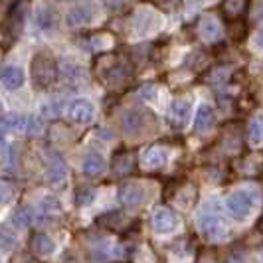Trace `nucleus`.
<instances>
[{"label": "nucleus", "instance_id": "4", "mask_svg": "<svg viewBox=\"0 0 263 263\" xmlns=\"http://www.w3.org/2000/svg\"><path fill=\"white\" fill-rule=\"evenodd\" d=\"M26 14H28V0H16L12 6H10V10L6 12V18L2 22V36H4V42L8 46L20 38L22 28H24V20H26Z\"/></svg>", "mask_w": 263, "mask_h": 263}, {"label": "nucleus", "instance_id": "7", "mask_svg": "<svg viewBox=\"0 0 263 263\" xmlns=\"http://www.w3.org/2000/svg\"><path fill=\"white\" fill-rule=\"evenodd\" d=\"M67 176V166L64 162V158L60 153L55 151H48L46 153V180L48 184L52 186H60L64 184Z\"/></svg>", "mask_w": 263, "mask_h": 263}, {"label": "nucleus", "instance_id": "14", "mask_svg": "<svg viewBox=\"0 0 263 263\" xmlns=\"http://www.w3.org/2000/svg\"><path fill=\"white\" fill-rule=\"evenodd\" d=\"M190 111H192L190 101H186V99H174L171 105L172 123L176 127H184L186 123H188V119H190Z\"/></svg>", "mask_w": 263, "mask_h": 263}, {"label": "nucleus", "instance_id": "33", "mask_svg": "<svg viewBox=\"0 0 263 263\" xmlns=\"http://www.w3.org/2000/svg\"><path fill=\"white\" fill-rule=\"evenodd\" d=\"M6 127L0 123V155H4L6 153Z\"/></svg>", "mask_w": 263, "mask_h": 263}, {"label": "nucleus", "instance_id": "26", "mask_svg": "<svg viewBox=\"0 0 263 263\" xmlns=\"http://www.w3.org/2000/svg\"><path fill=\"white\" fill-rule=\"evenodd\" d=\"M40 212H42V216H55V214L62 212V206H60L58 198L46 196L40 202Z\"/></svg>", "mask_w": 263, "mask_h": 263}, {"label": "nucleus", "instance_id": "11", "mask_svg": "<svg viewBox=\"0 0 263 263\" xmlns=\"http://www.w3.org/2000/svg\"><path fill=\"white\" fill-rule=\"evenodd\" d=\"M30 250L38 257H50L55 253V241L46 234H34L30 237Z\"/></svg>", "mask_w": 263, "mask_h": 263}, {"label": "nucleus", "instance_id": "21", "mask_svg": "<svg viewBox=\"0 0 263 263\" xmlns=\"http://www.w3.org/2000/svg\"><path fill=\"white\" fill-rule=\"evenodd\" d=\"M0 123L6 127V131H26L28 117L26 115H18V113H6L0 119Z\"/></svg>", "mask_w": 263, "mask_h": 263}, {"label": "nucleus", "instance_id": "15", "mask_svg": "<svg viewBox=\"0 0 263 263\" xmlns=\"http://www.w3.org/2000/svg\"><path fill=\"white\" fill-rule=\"evenodd\" d=\"M248 2H250V0H224V4H222V14L228 18V22L241 20L243 14L248 12Z\"/></svg>", "mask_w": 263, "mask_h": 263}, {"label": "nucleus", "instance_id": "1", "mask_svg": "<svg viewBox=\"0 0 263 263\" xmlns=\"http://www.w3.org/2000/svg\"><path fill=\"white\" fill-rule=\"evenodd\" d=\"M196 224L200 234L206 237L208 241H218L226 236V220L224 214H222V208H220V202L218 200H208L200 212H198Z\"/></svg>", "mask_w": 263, "mask_h": 263}, {"label": "nucleus", "instance_id": "28", "mask_svg": "<svg viewBox=\"0 0 263 263\" xmlns=\"http://www.w3.org/2000/svg\"><path fill=\"white\" fill-rule=\"evenodd\" d=\"M14 246H16V234L6 228H0V251H12Z\"/></svg>", "mask_w": 263, "mask_h": 263}, {"label": "nucleus", "instance_id": "6", "mask_svg": "<svg viewBox=\"0 0 263 263\" xmlns=\"http://www.w3.org/2000/svg\"><path fill=\"white\" fill-rule=\"evenodd\" d=\"M151 224H153V230L157 232L158 236H168V234L178 230L180 222H178V216L171 208L158 206V208H155L153 216H151Z\"/></svg>", "mask_w": 263, "mask_h": 263}, {"label": "nucleus", "instance_id": "17", "mask_svg": "<svg viewBox=\"0 0 263 263\" xmlns=\"http://www.w3.org/2000/svg\"><path fill=\"white\" fill-rule=\"evenodd\" d=\"M81 171L89 176H97L105 171V158L99 153H87L81 160Z\"/></svg>", "mask_w": 263, "mask_h": 263}, {"label": "nucleus", "instance_id": "29", "mask_svg": "<svg viewBox=\"0 0 263 263\" xmlns=\"http://www.w3.org/2000/svg\"><path fill=\"white\" fill-rule=\"evenodd\" d=\"M26 133L30 137H40V135L44 133V121L40 117H28Z\"/></svg>", "mask_w": 263, "mask_h": 263}, {"label": "nucleus", "instance_id": "32", "mask_svg": "<svg viewBox=\"0 0 263 263\" xmlns=\"http://www.w3.org/2000/svg\"><path fill=\"white\" fill-rule=\"evenodd\" d=\"M44 113L50 115V117H58L62 111H60V105H58V103H48V105L44 107Z\"/></svg>", "mask_w": 263, "mask_h": 263}, {"label": "nucleus", "instance_id": "8", "mask_svg": "<svg viewBox=\"0 0 263 263\" xmlns=\"http://www.w3.org/2000/svg\"><path fill=\"white\" fill-rule=\"evenodd\" d=\"M146 200V188L141 182H125L119 188V202L127 208H137Z\"/></svg>", "mask_w": 263, "mask_h": 263}, {"label": "nucleus", "instance_id": "5", "mask_svg": "<svg viewBox=\"0 0 263 263\" xmlns=\"http://www.w3.org/2000/svg\"><path fill=\"white\" fill-rule=\"evenodd\" d=\"M121 125H123V133L127 137H143L145 133H148V129H153L157 125L155 115L146 109H129L125 111V115L121 119Z\"/></svg>", "mask_w": 263, "mask_h": 263}, {"label": "nucleus", "instance_id": "16", "mask_svg": "<svg viewBox=\"0 0 263 263\" xmlns=\"http://www.w3.org/2000/svg\"><path fill=\"white\" fill-rule=\"evenodd\" d=\"M93 20V12L89 6H78L73 10H69L66 16V24L69 28H78V26H85Z\"/></svg>", "mask_w": 263, "mask_h": 263}, {"label": "nucleus", "instance_id": "19", "mask_svg": "<svg viewBox=\"0 0 263 263\" xmlns=\"http://www.w3.org/2000/svg\"><path fill=\"white\" fill-rule=\"evenodd\" d=\"M200 36L206 40V42H216L220 38V24L218 20H214L212 16H206L200 20Z\"/></svg>", "mask_w": 263, "mask_h": 263}, {"label": "nucleus", "instance_id": "27", "mask_svg": "<svg viewBox=\"0 0 263 263\" xmlns=\"http://www.w3.org/2000/svg\"><path fill=\"white\" fill-rule=\"evenodd\" d=\"M93 200H95V192L89 186H79L78 190H76V204H78L79 208L89 206Z\"/></svg>", "mask_w": 263, "mask_h": 263}, {"label": "nucleus", "instance_id": "3", "mask_svg": "<svg viewBox=\"0 0 263 263\" xmlns=\"http://www.w3.org/2000/svg\"><path fill=\"white\" fill-rule=\"evenodd\" d=\"M58 79V64L53 60L52 53L38 52L32 58V81L34 87L46 89Z\"/></svg>", "mask_w": 263, "mask_h": 263}, {"label": "nucleus", "instance_id": "25", "mask_svg": "<svg viewBox=\"0 0 263 263\" xmlns=\"http://www.w3.org/2000/svg\"><path fill=\"white\" fill-rule=\"evenodd\" d=\"M250 143L251 145H261L263 143V117L257 115V117L251 119L250 123Z\"/></svg>", "mask_w": 263, "mask_h": 263}, {"label": "nucleus", "instance_id": "13", "mask_svg": "<svg viewBox=\"0 0 263 263\" xmlns=\"http://www.w3.org/2000/svg\"><path fill=\"white\" fill-rule=\"evenodd\" d=\"M157 28H158L157 14H153L151 10H141V12H137V18H135V30H137V34L146 36V34H151V32L157 30Z\"/></svg>", "mask_w": 263, "mask_h": 263}, {"label": "nucleus", "instance_id": "10", "mask_svg": "<svg viewBox=\"0 0 263 263\" xmlns=\"http://www.w3.org/2000/svg\"><path fill=\"white\" fill-rule=\"evenodd\" d=\"M0 85L8 91L20 89L24 85V71L18 66H6L0 69Z\"/></svg>", "mask_w": 263, "mask_h": 263}, {"label": "nucleus", "instance_id": "36", "mask_svg": "<svg viewBox=\"0 0 263 263\" xmlns=\"http://www.w3.org/2000/svg\"><path fill=\"white\" fill-rule=\"evenodd\" d=\"M28 263H32V261H28Z\"/></svg>", "mask_w": 263, "mask_h": 263}, {"label": "nucleus", "instance_id": "12", "mask_svg": "<svg viewBox=\"0 0 263 263\" xmlns=\"http://www.w3.org/2000/svg\"><path fill=\"white\" fill-rule=\"evenodd\" d=\"M166 160H168V148L160 145L146 148L145 155H143V164L146 168H160L166 164Z\"/></svg>", "mask_w": 263, "mask_h": 263}, {"label": "nucleus", "instance_id": "2", "mask_svg": "<svg viewBox=\"0 0 263 263\" xmlns=\"http://www.w3.org/2000/svg\"><path fill=\"white\" fill-rule=\"evenodd\" d=\"M257 204V194L251 188H239L234 190L226 198V210L236 220V222H246L251 216V212Z\"/></svg>", "mask_w": 263, "mask_h": 263}, {"label": "nucleus", "instance_id": "22", "mask_svg": "<svg viewBox=\"0 0 263 263\" xmlns=\"http://www.w3.org/2000/svg\"><path fill=\"white\" fill-rule=\"evenodd\" d=\"M32 216L34 214H30V208H26V206L16 208L12 212V216H10V224L16 230H24V228H28V226L32 224Z\"/></svg>", "mask_w": 263, "mask_h": 263}, {"label": "nucleus", "instance_id": "35", "mask_svg": "<svg viewBox=\"0 0 263 263\" xmlns=\"http://www.w3.org/2000/svg\"><path fill=\"white\" fill-rule=\"evenodd\" d=\"M261 261H263V251H261Z\"/></svg>", "mask_w": 263, "mask_h": 263}, {"label": "nucleus", "instance_id": "37", "mask_svg": "<svg viewBox=\"0 0 263 263\" xmlns=\"http://www.w3.org/2000/svg\"><path fill=\"white\" fill-rule=\"evenodd\" d=\"M0 263H2V261H0Z\"/></svg>", "mask_w": 263, "mask_h": 263}, {"label": "nucleus", "instance_id": "30", "mask_svg": "<svg viewBox=\"0 0 263 263\" xmlns=\"http://www.w3.org/2000/svg\"><path fill=\"white\" fill-rule=\"evenodd\" d=\"M151 2L157 4L158 8H162L164 12H174V10H178L180 4H182V0H151Z\"/></svg>", "mask_w": 263, "mask_h": 263}, {"label": "nucleus", "instance_id": "31", "mask_svg": "<svg viewBox=\"0 0 263 263\" xmlns=\"http://www.w3.org/2000/svg\"><path fill=\"white\" fill-rule=\"evenodd\" d=\"M12 196H14L12 186L8 184V182H2L0 180V204H6Z\"/></svg>", "mask_w": 263, "mask_h": 263}, {"label": "nucleus", "instance_id": "20", "mask_svg": "<svg viewBox=\"0 0 263 263\" xmlns=\"http://www.w3.org/2000/svg\"><path fill=\"white\" fill-rule=\"evenodd\" d=\"M62 73H64V79H66L67 83H73V85H81V83L87 81L85 69L78 66V64H66V67L62 69Z\"/></svg>", "mask_w": 263, "mask_h": 263}, {"label": "nucleus", "instance_id": "34", "mask_svg": "<svg viewBox=\"0 0 263 263\" xmlns=\"http://www.w3.org/2000/svg\"><path fill=\"white\" fill-rule=\"evenodd\" d=\"M255 48L263 50V26L259 28V32H257V36H255Z\"/></svg>", "mask_w": 263, "mask_h": 263}, {"label": "nucleus", "instance_id": "24", "mask_svg": "<svg viewBox=\"0 0 263 263\" xmlns=\"http://www.w3.org/2000/svg\"><path fill=\"white\" fill-rule=\"evenodd\" d=\"M55 24V12H52L50 8H40L36 14V26L42 30H53Z\"/></svg>", "mask_w": 263, "mask_h": 263}, {"label": "nucleus", "instance_id": "9", "mask_svg": "<svg viewBox=\"0 0 263 263\" xmlns=\"http://www.w3.org/2000/svg\"><path fill=\"white\" fill-rule=\"evenodd\" d=\"M67 113H69L71 121H76L79 125H87V123H91L93 117H95V107H93V103L87 101V99H76V101L69 105Z\"/></svg>", "mask_w": 263, "mask_h": 263}, {"label": "nucleus", "instance_id": "18", "mask_svg": "<svg viewBox=\"0 0 263 263\" xmlns=\"http://www.w3.org/2000/svg\"><path fill=\"white\" fill-rule=\"evenodd\" d=\"M214 119H216V115H214V109H212L208 103H202V105L198 107V111H196L194 129H196L198 133L208 131L212 125H214Z\"/></svg>", "mask_w": 263, "mask_h": 263}, {"label": "nucleus", "instance_id": "23", "mask_svg": "<svg viewBox=\"0 0 263 263\" xmlns=\"http://www.w3.org/2000/svg\"><path fill=\"white\" fill-rule=\"evenodd\" d=\"M133 166H135V157L131 153H121L113 158V171L117 174H127L133 171Z\"/></svg>", "mask_w": 263, "mask_h": 263}]
</instances>
